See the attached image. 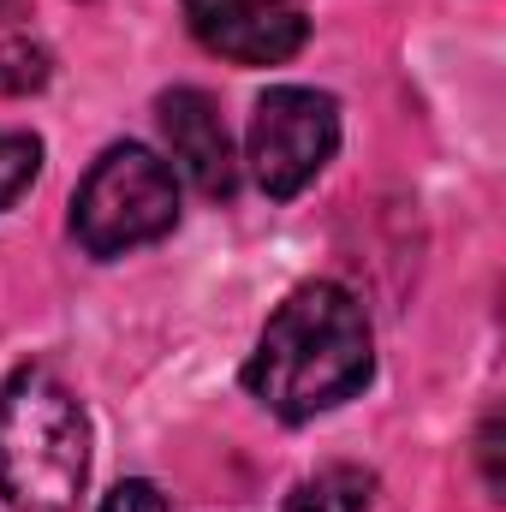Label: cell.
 <instances>
[{"label": "cell", "mask_w": 506, "mask_h": 512, "mask_svg": "<svg viewBox=\"0 0 506 512\" xmlns=\"http://www.w3.org/2000/svg\"><path fill=\"white\" fill-rule=\"evenodd\" d=\"M376 352H370V322L364 304L346 286H298L262 328L251 364H245V387L256 399L286 417H322L334 405H346L358 387L370 382Z\"/></svg>", "instance_id": "cell-1"}, {"label": "cell", "mask_w": 506, "mask_h": 512, "mask_svg": "<svg viewBox=\"0 0 506 512\" xmlns=\"http://www.w3.org/2000/svg\"><path fill=\"white\" fill-rule=\"evenodd\" d=\"M90 477V423L72 387L42 364L6 376L0 393V495L18 512H72Z\"/></svg>", "instance_id": "cell-2"}, {"label": "cell", "mask_w": 506, "mask_h": 512, "mask_svg": "<svg viewBox=\"0 0 506 512\" xmlns=\"http://www.w3.org/2000/svg\"><path fill=\"white\" fill-rule=\"evenodd\" d=\"M179 221L173 167L155 161L143 143H114L72 197V233L90 256H126L137 245L167 239Z\"/></svg>", "instance_id": "cell-3"}, {"label": "cell", "mask_w": 506, "mask_h": 512, "mask_svg": "<svg viewBox=\"0 0 506 512\" xmlns=\"http://www.w3.org/2000/svg\"><path fill=\"white\" fill-rule=\"evenodd\" d=\"M340 149V108L322 90L280 84L251 114V173L268 197H298Z\"/></svg>", "instance_id": "cell-4"}, {"label": "cell", "mask_w": 506, "mask_h": 512, "mask_svg": "<svg viewBox=\"0 0 506 512\" xmlns=\"http://www.w3.org/2000/svg\"><path fill=\"white\" fill-rule=\"evenodd\" d=\"M185 24L209 54L239 66H280L310 36L292 0H185Z\"/></svg>", "instance_id": "cell-5"}, {"label": "cell", "mask_w": 506, "mask_h": 512, "mask_svg": "<svg viewBox=\"0 0 506 512\" xmlns=\"http://www.w3.org/2000/svg\"><path fill=\"white\" fill-rule=\"evenodd\" d=\"M155 120H161V137H167V155L179 161V173L203 197H233V185H239L233 137L221 126V108L203 90H167L155 102Z\"/></svg>", "instance_id": "cell-6"}, {"label": "cell", "mask_w": 506, "mask_h": 512, "mask_svg": "<svg viewBox=\"0 0 506 512\" xmlns=\"http://www.w3.org/2000/svg\"><path fill=\"white\" fill-rule=\"evenodd\" d=\"M370 495H376L370 471H358V465H322L316 477H304L286 495V512H370Z\"/></svg>", "instance_id": "cell-7"}, {"label": "cell", "mask_w": 506, "mask_h": 512, "mask_svg": "<svg viewBox=\"0 0 506 512\" xmlns=\"http://www.w3.org/2000/svg\"><path fill=\"white\" fill-rule=\"evenodd\" d=\"M42 167V143L30 131H0V209H12Z\"/></svg>", "instance_id": "cell-8"}, {"label": "cell", "mask_w": 506, "mask_h": 512, "mask_svg": "<svg viewBox=\"0 0 506 512\" xmlns=\"http://www.w3.org/2000/svg\"><path fill=\"white\" fill-rule=\"evenodd\" d=\"M48 84V48H36L30 36L0 42V96H30Z\"/></svg>", "instance_id": "cell-9"}, {"label": "cell", "mask_w": 506, "mask_h": 512, "mask_svg": "<svg viewBox=\"0 0 506 512\" xmlns=\"http://www.w3.org/2000/svg\"><path fill=\"white\" fill-rule=\"evenodd\" d=\"M102 512H173V501H167V495H161L155 483L131 477V483H120V489H108Z\"/></svg>", "instance_id": "cell-10"}]
</instances>
